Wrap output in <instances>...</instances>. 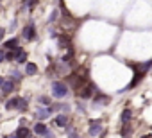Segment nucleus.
Segmentation results:
<instances>
[{
    "mask_svg": "<svg viewBox=\"0 0 152 138\" xmlns=\"http://www.w3.org/2000/svg\"><path fill=\"white\" fill-rule=\"evenodd\" d=\"M95 90H97V88H95V86H93L91 83H86V84H84V86H83V88L79 90V95H81L83 99H90V97H93Z\"/></svg>",
    "mask_w": 152,
    "mask_h": 138,
    "instance_id": "obj_2",
    "label": "nucleus"
},
{
    "mask_svg": "<svg viewBox=\"0 0 152 138\" xmlns=\"http://www.w3.org/2000/svg\"><path fill=\"white\" fill-rule=\"evenodd\" d=\"M4 83H6V81H4L2 77H0V88H2V84H4Z\"/></svg>",
    "mask_w": 152,
    "mask_h": 138,
    "instance_id": "obj_26",
    "label": "nucleus"
},
{
    "mask_svg": "<svg viewBox=\"0 0 152 138\" xmlns=\"http://www.w3.org/2000/svg\"><path fill=\"white\" fill-rule=\"evenodd\" d=\"M122 134H124L125 138L129 136V126H127V124H124V127H122Z\"/></svg>",
    "mask_w": 152,
    "mask_h": 138,
    "instance_id": "obj_19",
    "label": "nucleus"
},
{
    "mask_svg": "<svg viewBox=\"0 0 152 138\" xmlns=\"http://www.w3.org/2000/svg\"><path fill=\"white\" fill-rule=\"evenodd\" d=\"M7 138H18V136H16V134H13V136H7Z\"/></svg>",
    "mask_w": 152,
    "mask_h": 138,
    "instance_id": "obj_27",
    "label": "nucleus"
},
{
    "mask_svg": "<svg viewBox=\"0 0 152 138\" xmlns=\"http://www.w3.org/2000/svg\"><path fill=\"white\" fill-rule=\"evenodd\" d=\"M68 43H70V40H68L66 36H59V45H61V47H66Z\"/></svg>",
    "mask_w": 152,
    "mask_h": 138,
    "instance_id": "obj_15",
    "label": "nucleus"
},
{
    "mask_svg": "<svg viewBox=\"0 0 152 138\" xmlns=\"http://www.w3.org/2000/svg\"><path fill=\"white\" fill-rule=\"evenodd\" d=\"M6 59H7V61H13V59H15V52L7 50V52H6Z\"/></svg>",
    "mask_w": 152,
    "mask_h": 138,
    "instance_id": "obj_17",
    "label": "nucleus"
},
{
    "mask_svg": "<svg viewBox=\"0 0 152 138\" xmlns=\"http://www.w3.org/2000/svg\"><path fill=\"white\" fill-rule=\"evenodd\" d=\"M102 133V124L99 120H91L90 122V134L91 136H99Z\"/></svg>",
    "mask_w": 152,
    "mask_h": 138,
    "instance_id": "obj_4",
    "label": "nucleus"
},
{
    "mask_svg": "<svg viewBox=\"0 0 152 138\" xmlns=\"http://www.w3.org/2000/svg\"><path fill=\"white\" fill-rule=\"evenodd\" d=\"M4 34H6V31H4V29H0V40L4 38Z\"/></svg>",
    "mask_w": 152,
    "mask_h": 138,
    "instance_id": "obj_25",
    "label": "nucleus"
},
{
    "mask_svg": "<svg viewBox=\"0 0 152 138\" xmlns=\"http://www.w3.org/2000/svg\"><path fill=\"white\" fill-rule=\"evenodd\" d=\"M18 43H20V41H18L16 38H11V40H7V41L4 43V48H6V50H16V48H18Z\"/></svg>",
    "mask_w": 152,
    "mask_h": 138,
    "instance_id": "obj_7",
    "label": "nucleus"
},
{
    "mask_svg": "<svg viewBox=\"0 0 152 138\" xmlns=\"http://www.w3.org/2000/svg\"><path fill=\"white\" fill-rule=\"evenodd\" d=\"M38 101H39L41 104H48V102H50V101H48V97H39Z\"/></svg>",
    "mask_w": 152,
    "mask_h": 138,
    "instance_id": "obj_22",
    "label": "nucleus"
},
{
    "mask_svg": "<svg viewBox=\"0 0 152 138\" xmlns=\"http://www.w3.org/2000/svg\"><path fill=\"white\" fill-rule=\"evenodd\" d=\"M36 72H38V66H36L34 63H27V65H25V74H27V76H34Z\"/></svg>",
    "mask_w": 152,
    "mask_h": 138,
    "instance_id": "obj_11",
    "label": "nucleus"
},
{
    "mask_svg": "<svg viewBox=\"0 0 152 138\" xmlns=\"http://www.w3.org/2000/svg\"><path fill=\"white\" fill-rule=\"evenodd\" d=\"M6 59V54H4V50H0V63H2Z\"/></svg>",
    "mask_w": 152,
    "mask_h": 138,
    "instance_id": "obj_23",
    "label": "nucleus"
},
{
    "mask_svg": "<svg viewBox=\"0 0 152 138\" xmlns=\"http://www.w3.org/2000/svg\"><path fill=\"white\" fill-rule=\"evenodd\" d=\"M36 4H38V0H29V2H27V4H25V6H27V7H29V9H32V7H34V6H36Z\"/></svg>",
    "mask_w": 152,
    "mask_h": 138,
    "instance_id": "obj_20",
    "label": "nucleus"
},
{
    "mask_svg": "<svg viewBox=\"0 0 152 138\" xmlns=\"http://www.w3.org/2000/svg\"><path fill=\"white\" fill-rule=\"evenodd\" d=\"M131 118H132V111H131V109H124V111H122V122H124V124H129Z\"/></svg>",
    "mask_w": 152,
    "mask_h": 138,
    "instance_id": "obj_14",
    "label": "nucleus"
},
{
    "mask_svg": "<svg viewBox=\"0 0 152 138\" xmlns=\"http://www.w3.org/2000/svg\"><path fill=\"white\" fill-rule=\"evenodd\" d=\"M52 111H54V108H52V106H48V108H38V109H36V118L45 120Z\"/></svg>",
    "mask_w": 152,
    "mask_h": 138,
    "instance_id": "obj_5",
    "label": "nucleus"
},
{
    "mask_svg": "<svg viewBox=\"0 0 152 138\" xmlns=\"http://www.w3.org/2000/svg\"><path fill=\"white\" fill-rule=\"evenodd\" d=\"M70 138H79V136H77V133H75V131H72L70 133Z\"/></svg>",
    "mask_w": 152,
    "mask_h": 138,
    "instance_id": "obj_24",
    "label": "nucleus"
},
{
    "mask_svg": "<svg viewBox=\"0 0 152 138\" xmlns=\"http://www.w3.org/2000/svg\"><path fill=\"white\" fill-rule=\"evenodd\" d=\"M13 79H15V81L22 79V74H20V72H13Z\"/></svg>",
    "mask_w": 152,
    "mask_h": 138,
    "instance_id": "obj_21",
    "label": "nucleus"
},
{
    "mask_svg": "<svg viewBox=\"0 0 152 138\" xmlns=\"http://www.w3.org/2000/svg\"><path fill=\"white\" fill-rule=\"evenodd\" d=\"M23 2H25V4H27V2H29V0H23Z\"/></svg>",
    "mask_w": 152,
    "mask_h": 138,
    "instance_id": "obj_28",
    "label": "nucleus"
},
{
    "mask_svg": "<svg viewBox=\"0 0 152 138\" xmlns=\"http://www.w3.org/2000/svg\"><path fill=\"white\" fill-rule=\"evenodd\" d=\"M107 101H109V99H107L106 95H99V97L95 99V102H107Z\"/></svg>",
    "mask_w": 152,
    "mask_h": 138,
    "instance_id": "obj_18",
    "label": "nucleus"
},
{
    "mask_svg": "<svg viewBox=\"0 0 152 138\" xmlns=\"http://www.w3.org/2000/svg\"><path fill=\"white\" fill-rule=\"evenodd\" d=\"M15 90V83L13 81H6L4 84H2V92L4 93H9V92H13Z\"/></svg>",
    "mask_w": 152,
    "mask_h": 138,
    "instance_id": "obj_13",
    "label": "nucleus"
},
{
    "mask_svg": "<svg viewBox=\"0 0 152 138\" xmlns=\"http://www.w3.org/2000/svg\"><path fill=\"white\" fill-rule=\"evenodd\" d=\"M16 136H18V138H31V131H29L27 127L20 126V127L16 129Z\"/></svg>",
    "mask_w": 152,
    "mask_h": 138,
    "instance_id": "obj_10",
    "label": "nucleus"
},
{
    "mask_svg": "<svg viewBox=\"0 0 152 138\" xmlns=\"http://www.w3.org/2000/svg\"><path fill=\"white\" fill-rule=\"evenodd\" d=\"M54 122H56V126L64 127V126H68V122H70V120H68V117H66V115H57Z\"/></svg>",
    "mask_w": 152,
    "mask_h": 138,
    "instance_id": "obj_9",
    "label": "nucleus"
},
{
    "mask_svg": "<svg viewBox=\"0 0 152 138\" xmlns=\"http://www.w3.org/2000/svg\"><path fill=\"white\" fill-rule=\"evenodd\" d=\"M22 34H23V40H29V41L34 40V38H36V29H34V25L29 23L27 27H23V32H22Z\"/></svg>",
    "mask_w": 152,
    "mask_h": 138,
    "instance_id": "obj_3",
    "label": "nucleus"
},
{
    "mask_svg": "<svg viewBox=\"0 0 152 138\" xmlns=\"http://www.w3.org/2000/svg\"><path fill=\"white\" fill-rule=\"evenodd\" d=\"M52 95H54V97H57V99L66 97V95H68V86H66L64 83H61V81L52 83Z\"/></svg>",
    "mask_w": 152,
    "mask_h": 138,
    "instance_id": "obj_1",
    "label": "nucleus"
},
{
    "mask_svg": "<svg viewBox=\"0 0 152 138\" xmlns=\"http://www.w3.org/2000/svg\"><path fill=\"white\" fill-rule=\"evenodd\" d=\"M15 59H16L18 63H25V61H27V54L22 50V47H18V48L15 50Z\"/></svg>",
    "mask_w": 152,
    "mask_h": 138,
    "instance_id": "obj_8",
    "label": "nucleus"
},
{
    "mask_svg": "<svg viewBox=\"0 0 152 138\" xmlns=\"http://www.w3.org/2000/svg\"><path fill=\"white\" fill-rule=\"evenodd\" d=\"M18 109H22V111H25V109H27V101H25V99H20V104H18Z\"/></svg>",
    "mask_w": 152,
    "mask_h": 138,
    "instance_id": "obj_16",
    "label": "nucleus"
},
{
    "mask_svg": "<svg viewBox=\"0 0 152 138\" xmlns=\"http://www.w3.org/2000/svg\"><path fill=\"white\" fill-rule=\"evenodd\" d=\"M18 104H20V97H13L11 101L6 102V108L7 109H15V108H18Z\"/></svg>",
    "mask_w": 152,
    "mask_h": 138,
    "instance_id": "obj_12",
    "label": "nucleus"
},
{
    "mask_svg": "<svg viewBox=\"0 0 152 138\" xmlns=\"http://www.w3.org/2000/svg\"><path fill=\"white\" fill-rule=\"evenodd\" d=\"M34 133H36V134H41V136H47L48 129H47V126H45L43 122H36V126H34Z\"/></svg>",
    "mask_w": 152,
    "mask_h": 138,
    "instance_id": "obj_6",
    "label": "nucleus"
}]
</instances>
